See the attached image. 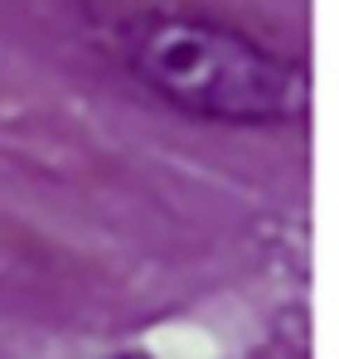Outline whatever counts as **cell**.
<instances>
[{
  "mask_svg": "<svg viewBox=\"0 0 339 359\" xmlns=\"http://www.w3.org/2000/svg\"><path fill=\"white\" fill-rule=\"evenodd\" d=\"M107 359H155V355H146V350H116V355H107Z\"/></svg>",
  "mask_w": 339,
  "mask_h": 359,
  "instance_id": "7a4b0ae2",
  "label": "cell"
},
{
  "mask_svg": "<svg viewBox=\"0 0 339 359\" xmlns=\"http://www.w3.org/2000/svg\"><path fill=\"white\" fill-rule=\"evenodd\" d=\"M116 59L160 107L209 126L272 131L310 117V73L214 15H131L116 25Z\"/></svg>",
  "mask_w": 339,
  "mask_h": 359,
  "instance_id": "6da1fadb",
  "label": "cell"
}]
</instances>
